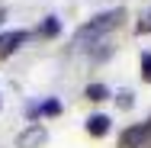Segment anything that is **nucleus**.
I'll return each mask as SVG.
<instances>
[{
	"label": "nucleus",
	"instance_id": "f257e3e1",
	"mask_svg": "<svg viewBox=\"0 0 151 148\" xmlns=\"http://www.w3.org/2000/svg\"><path fill=\"white\" fill-rule=\"evenodd\" d=\"M122 16H125V10H106V13L93 16L90 23H84L81 29L74 32V45L81 48V45H93V42H100L109 29H116V26L122 23Z\"/></svg>",
	"mask_w": 151,
	"mask_h": 148
},
{
	"label": "nucleus",
	"instance_id": "f03ea898",
	"mask_svg": "<svg viewBox=\"0 0 151 148\" xmlns=\"http://www.w3.org/2000/svg\"><path fill=\"white\" fill-rule=\"evenodd\" d=\"M148 142H151V119L129 126L119 135V148H148Z\"/></svg>",
	"mask_w": 151,
	"mask_h": 148
},
{
	"label": "nucleus",
	"instance_id": "7ed1b4c3",
	"mask_svg": "<svg viewBox=\"0 0 151 148\" xmlns=\"http://www.w3.org/2000/svg\"><path fill=\"white\" fill-rule=\"evenodd\" d=\"M45 142H48V129L42 122H32L29 129L16 139V148H39V145H45Z\"/></svg>",
	"mask_w": 151,
	"mask_h": 148
},
{
	"label": "nucleus",
	"instance_id": "20e7f679",
	"mask_svg": "<svg viewBox=\"0 0 151 148\" xmlns=\"http://www.w3.org/2000/svg\"><path fill=\"white\" fill-rule=\"evenodd\" d=\"M29 39V32H23V29H16V32H6V35H0V58H6L10 52H16L23 42Z\"/></svg>",
	"mask_w": 151,
	"mask_h": 148
},
{
	"label": "nucleus",
	"instance_id": "39448f33",
	"mask_svg": "<svg viewBox=\"0 0 151 148\" xmlns=\"http://www.w3.org/2000/svg\"><path fill=\"white\" fill-rule=\"evenodd\" d=\"M87 132H90L93 139L106 135V132H109V119L103 116V113H96V116H90V119H87Z\"/></svg>",
	"mask_w": 151,
	"mask_h": 148
},
{
	"label": "nucleus",
	"instance_id": "423d86ee",
	"mask_svg": "<svg viewBox=\"0 0 151 148\" xmlns=\"http://www.w3.org/2000/svg\"><path fill=\"white\" fill-rule=\"evenodd\" d=\"M84 93H87V100H106V97H109V90L103 87V84H90Z\"/></svg>",
	"mask_w": 151,
	"mask_h": 148
},
{
	"label": "nucleus",
	"instance_id": "0eeeda50",
	"mask_svg": "<svg viewBox=\"0 0 151 148\" xmlns=\"http://www.w3.org/2000/svg\"><path fill=\"white\" fill-rule=\"evenodd\" d=\"M61 106H58V100H48V103H42V106H32V113H39V116H55Z\"/></svg>",
	"mask_w": 151,
	"mask_h": 148
},
{
	"label": "nucleus",
	"instance_id": "6e6552de",
	"mask_svg": "<svg viewBox=\"0 0 151 148\" xmlns=\"http://www.w3.org/2000/svg\"><path fill=\"white\" fill-rule=\"evenodd\" d=\"M42 35H55V32H58V19H55V16H48V19H45V23H42Z\"/></svg>",
	"mask_w": 151,
	"mask_h": 148
},
{
	"label": "nucleus",
	"instance_id": "1a4fd4ad",
	"mask_svg": "<svg viewBox=\"0 0 151 148\" xmlns=\"http://www.w3.org/2000/svg\"><path fill=\"white\" fill-rule=\"evenodd\" d=\"M135 32H138V35H148V32H151V10H148V16H145V19H138Z\"/></svg>",
	"mask_w": 151,
	"mask_h": 148
},
{
	"label": "nucleus",
	"instance_id": "9d476101",
	"mask_svg": "<svg viewBox=\"0 0 151 148\" xmlns=\"http://www.w3.org/2000/svg\"><path fill=\"white\" fill-rule=\"evenodd\" d=\"M142 74L145 81H151V55H142Z\"/></svg>",
	"mask_w": 151,
	"mask_h": 148
}]
</instances>
